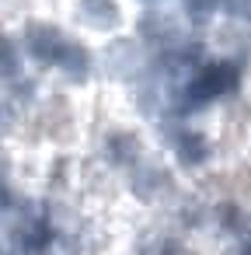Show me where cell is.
<instances>
[{
    "mask_svg": "<svg viewBox=\"0 0 251 255\" xmlns=\"http://www.w3.org/2000/svg\"><path fill=\"white\" fill-rule=\"evenodd\" d=\"M25 49L18 42V35H7V32H0V88H7L14 77L25 74Z\"/></svg>",
    "mask_w": 251,
    "mask_h": 255,
    "instance_id": "obj_7",
    "label": "cell"
},
{
    "mask_svg": "<svg viewBox=\"0 0 251 255\" xmlns=\"http://www.w3.org/2000/svg\"><path fill=\"white\" fill-rule=\"evenodd\" d=\"M18 42H21V49H25V60L28 63H35V67H42V70H60V63L67 60V53L74 49V35L70 32H63L60 25H53V21H42V18H32V21H25L21 25V32H18Z\"/></svg>",
    "mask_w": 251,
    "mask_h": 255,
    "instance_id": "obj_1",
    "label": "cell"
},
{
    "mask_svg": "<svg viewBox=\"0 0 251 255\" xmlns=\"http://www.w3.org/2000/svg\"><path fill=\"white\" fill-rule=\"evenodd\" d=\"M126 175H129V189H133L136 199L154 203V199H167V192H174V171H171L167 164L154 161V157H143V161H140L133 171H126Z\"/></svg>",
    "mask_w": 251,
    "mask_h": 255,
    "instance_id": "obj_6",
    "label": "cell"
},
{
    "mask_svg": "<svg viewBox=\"0 0 251 255\" xmlns=\"http://www.w3.org/2000/svg\"><path fill=\"white\" fill-rule=\"evenodd\" d=\"M70 18L87 32L115 35L126 25V7H122V0H74Z\"/></svg>",
    "mask_w": 251,
    "mask_h": 255,
    "instance_id": "obj_5",
    "label": "cell"
},
{
    "mask_svg": "<svg viewBox=\"0 0 251 255\" xmlns=\"http://www.w3.org/2000/svg\"><path fill=\"white\" fill-rule=\"evenodd\" d=\"M35 133L49 143H74L81 133V112L67 95H49L32 109Z\"/></svg>",
    "mask_w": 251,
    "mask_h": 255,
    "instance_id": "obj_3",
    "label": "cell"
},
{
    "mask_svg": "<svg viewBox=\"0 0 251 255\" xmlns=\"http://www.w3.org/2000/svg\"><path fill=\"white\" fill-rule=\"evenodd\" d=\"M150 63H154V53H150V46H147L140 35H119V39H112V42L98 53V70L105 74V81L126 84V88H129Z\"/></svg>",
    "mask_w": 251,
    "mask_h": 255,
    "instance_id": "obj_2",
    "label": "cell"
},
{
    "mask_svg": "<svg viewBox=\"0 0 251 255\" xmlns=\"http://www.w3.org/2000/svg\"><path fill=\"white\" fill-rule=\"evenodd\" d=\"M98 157H101L105 168L133 171L147 157V147H143V136L136 129H129V126H108L98 136Z\"/></svg>",
    "mask_w": 251,
    "mask_h": 255,
    "instance_id": "obj_4",
    "label": "cell"
}]
</instances>
